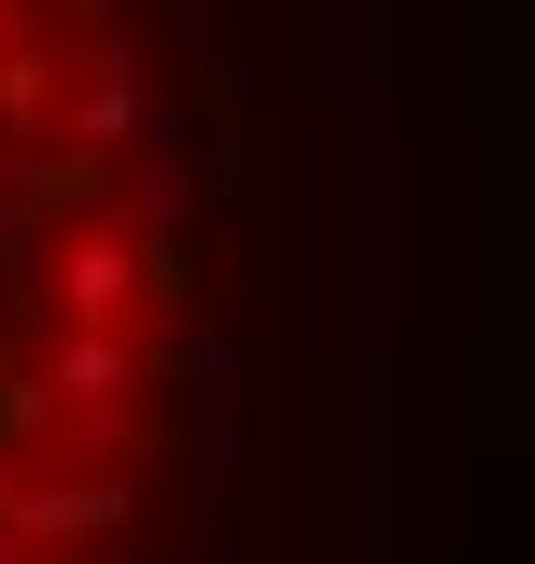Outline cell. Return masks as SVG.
Masks as SVG:
<instances>
[{"label": "cell", "mask_w": 535, "mask_h": 564, "mask_svg": "<svg viewBox=\"0 0 535 564\" xmlns=\"http://www.w3.org/2000/svg\"><path fill=\"white\" fill-rule=\"evenodd\" d=\"M57 296L85 311V325H113L141 296V240H113V226H85V240H57Z\"/></svg>", "instance_id": "obj_2"}, {"label": "cell", "mask_w": 535, "mask_h": 564, "mask_svg": "<svg viewBox=\"0 0 535 564\" xmlns=\"http://www.w3.org/2000/svg\"><path fill=\"white\" fill-rule=\"evenodd\" d=\"M70 128H85V141H141V70L99 57V70H85V99H70Z\"/></svg>", "instance_id": "obj_4"}, {"label": "cell", "mask_w": 535, "mask_h": 564, "mask_svg": "<svg viewBox=\"0 0 535 564\" xmlns=\"http://www.w3.org/2000/svg\"><path fill=\"white\" fill-rule=\"evenodd\" d=\"M128 381H141L128 339H57V367H43V395H57V410H113Z\"/></svg>", "instance_id": "obj_3"}, {"label": "cell", "mask_w": 535, "mask_h": 564, "mask_svg": "<svg viewBox=\"0 0 535 564\" xmlns=\"http://www.w3.org/2000/svg\"><path fill=\"white\" fill-rule=\"evenodd\" d=\"M0 522H14V536H113V522H128V480H14Z\"/></svg>", "instance_id": "obj_1"}, {"label": "cell", "mask_w": 535, "mask_h": 564, "mask_svg": "<svg viewBox=\"0 0 535 564\" xmlns=\"http://www.w3.org/2000/svg\"><path fill=\"white\" fill-rule=\"evenodd\" d=\"M0 564H29V551H14V522H0Z\"/></svg>", "instance_id": "obj_5"}]
</instances>
